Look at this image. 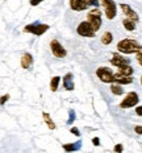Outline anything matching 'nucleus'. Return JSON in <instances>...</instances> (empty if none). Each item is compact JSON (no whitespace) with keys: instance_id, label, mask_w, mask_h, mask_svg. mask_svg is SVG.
I'll return each mask as SVG.
<instances>
[{"instance_id":"nucleus-1","label":"nucleus","mask_w":142,"mask_h":153,"mask_svg":"<svg viewBox=\"0 0 142 153\" xmlns=\"http://www.w3.org/2000/svg\"><path fill=\"white\" fill-rule=\"evenodd\" d=\"M141 48V45L133 38H124L117 44V50L124 54H133Z\"/></svg>"},{"instance_id":"nucleus-2","label":"nucleus","mask_w":142,"mask_h":153,"mask_svg":"<svg viewBox=\"0 0 142 153\" xmlns=\"http://www.w3.org/2000/svg\"><path fill=\"white\" fill-rule=\"evenodd\" d=\"M87 23L91 25V28L97 32L102 27V11L99 8H93L88 12L87 15Z\"/></svg>"},{"instance_id":"nucleus-3","label":"nucleus","mask_w":142,"mask_h":153,"mask_svg":"<svg viewBox=\"0 0 142 153\" xmlns=\"http://www.w3.org/2000/svg\"><path fill=\"white\" fill-rule=\"evenodd\" d=\"M102 7L104 8V13L108 20H113L117 13V5H116L115 0H100Z\"/></svg>"},{"instance_id":"nucleus-4","label":"nucleus","mask_w":142,"mask_h":153,"mask_svg":"<svg viewBox=\"0 0 142 153\" xmlns=\"http://www.w3.org/2000/svg\"><path fill=\"white\" fill-rule=\"evenodd\" d=\"M92 5H97V0H70L71 9L77 12L84 11V9L92 7Z\"/></svg>"},{"instance_id":"nucleus-5","label":"nucleus","mask_w":142,"mask_h":153,"mask_svg":"<svg viewBox=\"0 0 142 153\" xmlns=\"http://www.w3.org/2000/svg\"><path fill=\"white\" fill-rule=\"evenodd\" d=\"M49 25L47 24H41V23H34V24H29L24 28V32L26 33H33L36 36H42L45 32L49 30Z\"/></svg>"},{"instance_id":"nucleus-6","label":"nucleus","mask_w":142,"mask_h":153,"mask_svg":"<svg viewBox=\"0 0 142 153\" xmlns=\"http://www.w3.org/2000/svg\"><path fill=\"white\" fill-rule=\"evenodd\" d=\"M96 75L104 83H113V71L112 69L107 68V66H102L96 70Z\"/></svg>"},{"instance_id":"nucleus-7","label":"nucleus","mask_w":142,"mask_h":153,"mask_svg":"<svg viewBox=\"0 0 142 153\" xmlns=\"http://www.w3.org/2000/svg\"><path fill=\"white\" fill-rule=\"evenodd\" d=\"M138 102H140L138 94L134 91H132V92H129V94H126L125 99L120 103V107L121 108H130V107H134L135 104H138Z\"/></svg>"},{"instance_id":"nucleus-8","label":"nucleus","mask_w":142,"mask_h":153,"mask_svg":"<svg viewBox=\"0 0 142 153\" xmlns=\"http://www.w3.org/2000/svg\"><path fill=\"white\" fill-rule=\"evenodd\" d=\"M77 32H78L79 36H82V37H88V38L95 37V33H96V32H95L92 28H91V25L88 24L87 21H82V23L78 25Z\"/></svg>"},{"instance_id":"nucleus-9","label":"nucleus","mask_w":142,"mask_h":153,"mask_svg":"<svg viewBox=\"0 0 142 153\" xmlns=\"http://www.w3.org/2000/svg\"><path fill=\"white\" fill-rule=\"evenodd\" d=\"M50 49H52V53L54 54V57H57V58H65L66 54H67L66 49L63 48V45L58 40H52V42H50Z\"/></svg>"},{"instance_id":"nucleus-10","label":"nucleus","mask_w":142,"mask_h":153,"mask_svg":"<svg viewBox=\"0 0 142 153\" xmlns=\"http://www.w3.org/2000/svg\"><path fill=\"white\" fill-rule=\"evenodd\" d=\"M120 8H121V11L124 12V15L126 16V19H130V20L135 21V23L140 20L137 12L133 11V9L130 8V5H128V4H120Z\"/></svg>"},{"instance_id":"nucleus-11","label":"nucleus","mask_w":142,"mask_h":153,"mask_svg":"<svg viewBox=\"0 0 142 153\" xmlns=\"http://www.w3.org/2000/svg\"><path fill=\"white\" fill-rule=\"evenodd\" d=\"M129 58H125L124 56H121V54L118 53H115L112 56V58H110V63L112 65H115L116 68H120V66H124V65H129Z\"/></svg>"},{"instance_id":"nucleus-12","label":"nucleus","mask_w":142,"mask_h":153,"mask_svg":"<svg viewBox=\"0 0 142 153\" xmlns=\"http://www.w3.org/2000/svg\"><path fill=\"white\" fill-rule=\"evenodd\" d=\"M113 82L115 83H118V85H129L133 82V78L132 75H121L118 73H113Z\"/></svg>"},{"instance_id":"nucleus-13","label":"nucleus","mask_w":142,"mask_h":153,"mask_svg":"<svg viewBox=\"0 0 142 153\" xmlns=\"http://www.w3.org/2000/svg\"><path fill=\"white\" fill-rule=\"evenodd\" d=\"M72 78H74V76H72V74L71 73H67V74H66L65 76H63V81H62V83H63V88H65L66 91H72L74 90V81H72Z\"/></svg>"},{"instance_id":"nucleus-14","label":"nucleus","mask_w":142,"mask_h":153,"mask_svg":"<svg viewBox=\"0 0 142 153\" xmlns=\"http://www.w3.org/2000/svg\"><path fill=\"white\" fill-rule=\"evenodd\" d=\"M33 65V57L30 53H24L21 57V68L23 69H29Z\"/></svg>"},{"instance_id":"nucleus-15","label":"nucleus","mask_w":142,"mask_h":153,"mask_svg":"<svg viewBox=\"0 0 142 153\" xmlns=\"http://www.w3.org/2000/svg\"><path fill=\"white\" fill-rule=\"evenodd\" d=\"M117 73L118 74H121V75H133L134 70H133V68H132L130 65H124V66H120Z\"/></svg>"},{"instance_id":"nucleus-16","label":"nucleus","mask_w":142,"mask_h":153,"mask_svg":"<svg viewBox=\"0 0 142 153\" xmlns=\"http://www.w3.org/2000/svg\"><path fill=\"white\" fill-rule=\"evenodd\" d=\"M80 141H77V143H72V144H65L63 145V149L66 152H75V151H79L80 149Z\"/></svg>"},{"instance_id":"nucleus-17","label":"nucleus","mask_w":142,"mask_h":153,"mask_svg":"<svg viewBox=\"0 0 142 153\" xmlns=\"http://www.w3.org/2000/svg\"><path fill=\"white\" fill-rule=\"evenodd\" d=\"M122 25H124V28L126 30H134L135 29V21H133V20H130V19H124L122 20Z\"/></svg>"},{"instance_id":"nucleus-18","label":"nucleus","mask_w":142,"mask_h":153,"mask_svg":"<svg viewBox=\"0 0 142 153\" xmlns=\"http://www.w3.org/2000/svg\"><path fill=\"white\" fill-rule=\"evenodd\" d=\"M42 116H43V120H45L47 128H49V129H55V123L53 122V119L50 117V115L47 114V112H43Z\"/></svg>"},{"instance_id":"nucleus-19","label":"nucleus","mask_w":142,"mask_h":153,"mask_svg":"<svg viewBox=\"0 0 142 153\" xmlns=\"http://www.w3.org/2000/svg\"><path fill=\"white\" fill-rule=\"evenodd\" d=\"M61 76H58V75H55V76H53L52 78V81H50V90H52L53 92L58 90V86H59V82H61Z\"/></svg>"},{"instance_id":"nucleus-20","label":"nucleus","mask_w":142,"mask_h":153,"mask_svg":"<svg viewBox=\"0 0 142 153\" xmlns=\"http://www.w3.org/2000/svg\"><path fill=\"white\" fill-rule=\"evenodd\" d=\"M110 91H112L115 95H122V94H124V90H122V87L118 83H115V82L110 85Z\"/></svg>"},{"instance_id":"nucleus-21","label":"nucleus","mask_w":142,"mask_h":153,"mask_svg":"<svg viewBox=\"0 0 142 153\" xmlns=\"http://www.w3.org/2000/svg\"><path fill=\"white\" fill-rule=\"evenodd\" d=\"M112 41H113V36H112L110 32H105V33L102 36V42L104 44V45H109Z\"/></svg>"},{"instance_id":"nucleus-22","label":"nucleus","mask_w":142,"mask_h":153,"mask_svg":"<svg viewBox=\"0 0 142 153\" xmlns=\"http://www.w3.org/2000/svg\"><path fill=\"white\" fill-rule=\"evenodd\" d=\"M68 114H70V116H68L67 123H68V124H72V122H74V120H75V112H74V111H72V110H70V112H68Z\"/></svg>"},{"instance_id":"nucleus-23","label":"nucleus","mask_w":142,"mask_h":153,"mask_svg":"<svg viewBox=\"0 0 142 153\" xmlns=\"http://www.w3.org/2000/svg\"><path fill=\"white\" fill-rule=\"evenodd\" d=\"M9 99V94H5V95H3L1 98H0V104L1 106H4L5 103H7V100Z\"/></svg>"},{"instance_id":"nucleus-24","label":"nucleus","mask_w":142,"mask_h":153,"mask_svg":"<svg viewBox=\"0 0 142 153\" xmlns=\"http://www.w3.org/2000/svg\"><path fill=\"white\" fill-rule=\"evenodd\" d=\"M141 52H142V48H140V49L135 52V54H137V61H138V63H142V54H141Z\"/></svg>"},{"instance_id":"nucleus-25","label":"nucleus","mask_w":142,"mask_h":153,"mask_svg":"<svg viewBox=\"0 0 142 153\" xmlns=\"http://www.w3.org/2000/svg\"><path fill=\"white\" fill-rule=\"evenodd\" d=\"M70 132L72 133V135H75V136H80V132H79V129L77 128V127H72V128L70 129Z\"/></svg>"},{"instance_id":"nucleus-26","label":"nucleus","mask_w":142,"mask_h":153,"mask_svg":"<svg viewBox=\"0 0 142 153\" xmlns=\"http://www.w3.org/2000/svg\"><path fill=\"white\" fill-rule=\"evenodd\" d=\"M122 149H124L122 144H117V145L115 146V152H117V153H121V152H122Z\"/></svg>"},{"instance_id":"nucleus-27","label":"nucleus","mask_w":142,"mask_h":153,"mask_svg":"<svg viewBox=\"0 0 142 153\" xmlns=\"http://www.w3.org/2000/svg\"><path fill=\"white\" fill-rule=\"evenodd\" d=\"M43 0H30V5L32 7H36V5H38L40 3H42Z\"/></svg>"},{"instance_id":"nucleus-28","label":"nucleus","mask_w":142,"mask_h":153,"mask_svg":"<svg viewBox=\"0 0 142 153\" xmlns=\"http://www.w3.org/2000/svg\"><path fill=\"white\" fill-rule=\"evenodd\" d=\"M99 141H100L99 137H95V139H92V143H93V144L96 145V146H99V145H100V143H99Z\"/></svg>"},{"instance_id":"nucleus-29","label":"nucleus","mask_w":142,"mask_h":153,"mask_svg":"<svg viewBox=\"0 0 142 153\" xmlns=\"http://www.w3.org/2000/svg\"><path fill=\"white\" fill-rule=\"evenodd\" d=\"M135 132H137L138 135H141V133H142V127H141V126H137V127H135Z\"/></svg>"},{"instance_id":"nucleus-30","label":"nucleus","mask_w":142,"mask_h":153,"mask_svg":"<svg viewBox=\"0 0 142 153\" xmlns=\"http://www.w3.org/2000/svg\"><path fill=\"white\" fill-rule=\"evenodd\" d=\"M135 111H137V115H138V116H141V115H142V108H141V107H137V110H135Z\"/></svg>"}]
</instances>
